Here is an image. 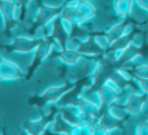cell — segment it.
<instances>
[{
	"instance_id": "obj_1",
	"label": "cell",
	"mask_w": 148,
	"mask_h": 135,
	"mask_svg": "<svg viewBox=\"0 0 148 135\" xmlns=\"http://www.w3.org/2000/svg\"><path fill=\"white\" fill-rule=\"evenodd\" d=\"M75 81H66L61 84H56V86H51L46 88L40 94H35L29 96L27 99V105L29 108H38L39 110H43L46 107L52 104H57L59 100L69 91L74 86Z\"/></svg>"
},
{
	"instance_id": "obj_2",
	"label": "cell",
	"mask_w": 148,
	"mask_h": 135,
	"mask_svg": "<svg viewBox=\"0 0 148 135\" xmlns=\"http://www.w3.org/2000/svg\"><path fill=\"white\" fill-rule=\"evenodd\" d=\"M65 3L62 1L60 5H47L43 1L38 3V10L34 17L31 26L26 30V34L30 36H35L40 30H44L48 25H51L62 12Z\"/></svg>"
},
{
	"instance_id": "obj_3",
	"label": "cell",
	"mask_w": 148,
	"mask_h": 135,
	"mask_svg": "<svg viewBox=\"0 0 148 135\" xmlns=\"http://www.w3.org/2000/svg\"><path fill=\"white\" fill-rule=\"evenodd\" d=\"M60 48L59 43L57 40L51 35V34H44V38L42 40V43L39 44V47L35 49L34 52V56L33 60H31L30 65H29L27 70H26V77H25V81H31L35 75L36 70L43 65V62L53 53L55 49Z\"/></svg>"
},
{
	"instance_id": "obj_4",
	"label": "cell",
	"mask_w": 148,
	"mask_h": 135,
	"mask_svg": "<svg viewBox=\"0 0 148 135\" xmlns=\"http://www.w3.org/2000/svg\"><path fill=\"white\" fill-rule=\"evenodd\" d=\"M123 90L125 88H123L114 78H112V77H109V78L104 82V84H101V86L99 87V90L95 92V94H96V100H95V101L100 105L101 114L104 112H107V110L120 99Z\"/></svg>"
},
{
	"instance_id": "obj_5",
	"label": "cell",
	"mask_w": 148,
	"mask_h": 135,
	"mask_svg": "<svg viewBox=\"0 0 148 135\" xmlns=\"http://www.w3.org/2000/svg\"><path fill=\"white\" fill-rule=\"evenodd\" d=\"M68 47L77 49L81 55H83L86 59L88 60H95L96 61L99 57H101L105 53V49L101 47V44L97 42L96 36L94 35L92 31H90L88 35H86V38L82 39L78 36H74L69 40Z\"/></svg>"
},
{
	"instance_id": "obj_6",
	"label": "cell",
	"mask_w": 148,
	"mask_h": 135,
	"mask_svg": "<svg viewBox=\"0 0 148 135\" xmlns=\"http://www.w3.org/2000/svg\"><path fill=\"white\" fill-rule=\"evenodd\" d=\"M60 112L59 105H49V110L46 114H42V117L36 118V120H23L22 121V130L29 135H39V134H46L47 129L52 126V123L56 120L57 113Z\"/></svg>"
},
{
	"instance_id": "obj_7",
	"label": "cell",
	"mask_w": 148,
	"mask_h": 135,
	"mask_svg": "<svg viewBox=\"0 0 148 135\" xmlns=\"http://www.w3.org/2000/svg\"><path fill=\"white\" fill-rule=\"evenodd\" d=\"M43 36H30V35H18L16 38L10 39V42L7 44L3 53H34L35 49L42 43Z\"/></svg>"
},
{
	"instance_id": "obj_8",
	"label": "cell",
	"mask_w": 148,
	"mask_h": 135,
	"mask_svg": "<svg viewBox=\"0 0 148 135\" xmlns=\"http://www.w3.org/2000/svg\"><path fill=\"white\" fill-rule=\"evenodd\" d=\"M0 16L3 20V31L10 35V31L20 25L18 9L14 0H0Z\"/></svg>"
},
{
	"instance_id": "obj_9",
	"label": "cell",
	"mask_w": 148,
	"mask_h": 135,
	"mask_svg": "<svg viewBox=\"0 0 148 135\" xmlns=\"http://www.w3.org/2000/svg\"><path fill=\"white\" fill-rule=\"evenodd\" d=\"M25 77L26 73L18 66V64L4 57L0 51V82L18 81V79L25 81Z\"/></svg>"
},
{
	"instance_id": "obj_10",
	"label": "cell",
	"mask_w": 148,
	"mask_h": 135,
	"mask_svg": "<svg viewBox=\"0 0 148 135\" xmlns=\"http://www.w3.org/2000/svg\"><path fill=\"white\" fill-rule=\"evenodd\" d=\"M148 100V94L146 92H131L123 99L122 104H120L130 116H138L143 112L146 103Z\"/></svg>"
},
{
	"instance_id": "obj_11",
	"label": "cell",
	"mask_w": 148,
	"mask_h": 135,
	"mask_svg": "<svg viewBox=\"0 0 148 135\" xmlns=\"http://www.w3.org/2000/svg\"><path fill=\"white\" fill-rule=\"evenodd\" d=\"M96 16V8L91 3V0H81L75 8V22L78 26L87 23L90 20Z\"/></svg>"
},
{
	"instance_id": "obj_12",
	"label": "cell",
	"mask_w": 148,
	"mask_h": 135,
	"mask_svg": "<svg viewBox=\"0 0 148 135\" xmlns=\"http://www.w3.org/2000/svg\"><path fill=\"white\" fill-rule=\"evenodd\" d=\"M52 57L57 59L60 62H62V64L66 65V66H75L84 56L79 53L77 49L72 48V47H66V48L55 49Z\"/></svg>"
},
{
	"instance_id": "obj_13",
	"label": "cell",
	"mask_w": 148,
	"mask_h": 135,
	"mask_svg": "<svg viewBox=\"0 0 148 135\" xmlns=\"http://www.w3.org/2000/svg\"><path fill=\"white\" fill-rule=\"evenodd\" d=\"M130 22H131L130 18L125 17V18H122V20H121L118 23H116V25H113L112 27H109L108 30H105V33H107L110 44H112L113 42H116L117 39H120L121 36H123L126 33H129V31L131 30V23Z\"/></svg>"
},
{
	"instance_id": "obj_14",
	"label": "cell",
	"mask_w": 148,
	"mask_h": 135,
	"mask_svg": "<svg viewBox=\"0 0 148 135\" xmlns=\"http://www.w3.org/2000/svg\"><path fill=\"white\" fill-rule=\"evenodd\" d=\"M135 0H114L113 1V9L116 14L121 18L129 17L133 10V5Z\"/></svg>"
},
{
	"instance_id": "obj_15",
	"label": "cell",
	"mask_w": 148,
	"mask_h": 135,
	"mask_svg": "<svg viewBox=\"0 0 148 135\" xmlns=\"http://www.w3.org/2000/svg\"><path fill=\"white\" fill-rule=\"evenodd\" d=\"M52 127H53L52 133H56V134H72L73 125L68 120H65L64 116L61 114V112H59L57 113V116H56L55 122L52 123Z\"/></svg>"
},
{
	"instance_id": "obj_16",
	"label": "cell",
	"mask_w": 148,
	"mask_h": 135,
	"mask_svg": "<svg viewBox=\"0 0 148 135\" xmlns=\"http://www.w3.org/2000/svg\"><path fill=\"white\" fill-rule=\"evenodd\" d=\"M73 135H91L95 134V126L90 122H78L74 123L72 127Z\"/></svg>"
},
{
	"instance_id": "obj_17",
	"label": "cell",
	"mask_w": 148,
	"mask_h": 135,
	"mask_svg": "<svg viewBox=\"0 0 148 135\" xmlns=\"http://www.w3.org/2000/svg\"><path fill=\"white\" fill-rule=\"evenodd\" d=\"M126 70L131 74L133 78H146V79H148V65L147 64H139V65L133 66L131 69H126Z\"/></svg>"
},
{
	"instance_id": "obj_18",
	"label": "cell",
	"mask_w": 148,
	"mask_h": 135,
	"mask_svg": "<svg viewBox=\"0 0 148 135\" xmlns=\"http://www.w3.org/2000/svg\"><path fill=\"white\" fill-rule=\"evenodd\" d=\"M14 1L18 9V20H20V23H22L27 17V10L33 0H14Z\"/></svg>"
},
{
	"instance_id": "obj_19",
	"label": "cell",
	"mask_w": 148,
	"mask_h": 135,
	"mask_svg": "<svg viewBox=\"0 0 148 135\" xmlns=\"http://www.w3.org/2000/svg\"><path fill=\"white\" fill-rule=\"evenodd\" d=\"M10 42V35H8L4 31H0V51H4V48L7 47V44Z\"/></svg>"
},
{
	"instance_id": "obj_20",
	"label": "cell",
	"mask_w": 148,
	"mask_h": 135,
	"mask_svg": "<svg viewBox=\"0 0 148 135\" xmlns=\"http://www.w3.org/2000/svg\"><path fill=\"white\" fill-rule=\"evenodd\" d=\"M135 134L139 135H148V121L140 122L135 129Z\"/></svg>"
},
{
	"instance_id": "obj_21",
	"label": "cell",
	"mask_w": 148,
	"mask_h": 135,
	"mask_svg": "<svg viewBox=\"0 0 148 135\" xmlns=\"http://www.w3.org/2000/svg\"><path fill=\"white\" fill-rule=\"evenodd\" d=\"M134 79L136 81L139 88H140L143 92L148 94V79H146V78H134Z\"/></svg>"
},
{
	"instance_id": "obj_22",
	"label": "cell",
	"mask_w": 148,
	"mask_h": 135,
	"mask_svg": "<svg viewBox=\"0 0 148 135\" xmlns=\"http://www.w3.org/2000/svg\"><path fill=\"white\" fill-rule=\"evenodd\" d=\"M135 3L142 8V9L148 12V0H135Z\"/></svg>"
},
{
	"instance_id": "obj_23",
	"label": "cell",
	"mask_w": 148,
	"mask_h": 135,
	"mask_svg": "<svg viewBox=\"0 0 148 135\" xmlns=\"http://www.w3.org/2000/svg\"><path fill=\"white\" fill-rule=\"evenodd\" d=\"M75 1H81V0H64L65 4H68V3H75Z\"/></svg>"
},
{
	"instance_id": "obj_24",
	"label": "cell",
	"mask_w": 148,
	"mask_h": 135,
	"mask_svg": "<svg viewBox=\"0 0 148 135\" xmlns=\"http://www.w3.org/2000/svg\"><path fill=\"white\" fill-rule=\"evenodd\" d=\"M0 127H1V120H0Z\"/></svg>"
}]
</instances>
